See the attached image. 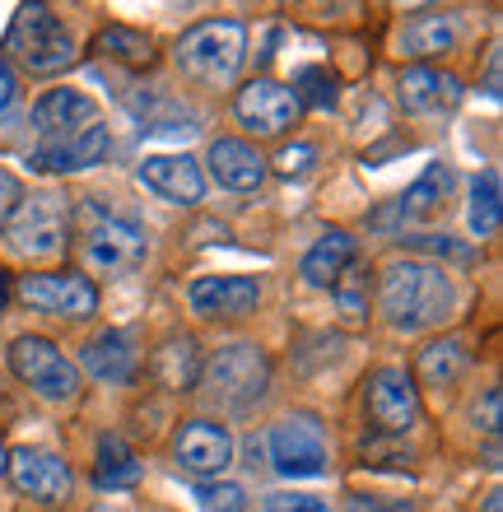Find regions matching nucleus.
Segmentation results:
<instances>
[{
	"label": "nucleus",
	"mask_w": 503,
	"mask_h": 512,
	"mask_svg": "<svg viewBox=\"0 0 503 512\" xmlns=\"http://www.w3.org/2000/svg\"><path fill=\"white\" fill-rule=\"evenodd\" d=\"M378 308L396 331H429L457 308L452 275L434 261H392L378 280Z\"/></svg>",
	"instance_id": "1"
},
{
	"label": "nucleus",
	"mask_w": 503,
	"mask_h": 512,
	"mask_svg": "<svg viewBox=\"0 0 503 512\" xmlns=\"http://www.w3.org/2000/svg\"><path fill=\"white\" fill-rule=\"evenodd\" d=\"M247 56V28L238 19H205V24L187 28L173 47V61L182 75H191L196 84L224 89L233 84V75L243 70Z\"/></svg>",
	"instance_id": "2"
},
{
	"label": "nucleus",
	"mask_w": 503,
	"mask_h": 512,
	"mask_svg": "<svg viewBox=\"0 0 503 512\" xmlns=\"http://www.w3.org/2000/svg\"><path fill=\"white\" fill-rule=\"evenodd\" d=\"M5 52H14L28 75H61L75 61V38L47 5H19L5 33Z\"/></svg>",
	"instance_id": "3"
},
{
	"label": "nucleus",
	"mask_w": 503,
	"mask_h": 512,
	"mask_svg": "<svg viewBox=\"0 0 503 512\" xmlns=\"http://www.w3.org/2000/svg\"><path fill=\"white\" fill-rule=\"evenodd\" d=\"M271 387V364L257 345H229L219 350L201 373V391L219 410H252Z\"/></svg>",
	"instance_id": "4"
},
{
	"label": "nucleus",
	"mask_w": 503,
	"mask_h": 512,
	"mask_svg": "<svg viewBox=\"0 0 503 512\" xmlns=\"http://www.w3.org/2000/svg\"><path fill=\"white\" fill-rule=\"evenodd\" d=\"M84 261L94 270H108V275H122V270H136L150 252L145 243V229L131 224V219L108 215L103 205H84Z\"/></svg>",
	"instance_id": "5"
},
{
	"label": "nucleus",
	"mask_w": 503,
	"mask_h": 512,
	"mask_svg": "<svg viewBox=\"0 0 503 512\" xmlns=\"http://www.w3.org/2000/svg\"><path fill=\"white\" fill-rule=\"evenodd\" d=\"M5 243L19 256H33V261H47L66 247V201L42 191L33 201H19L10 219H5Z\"/></svg>",
	"instance_id": "6"
},
{
	"label": "nucleus",
	"mask_w": 503,
	"mask_h": 512,
	"mask_svg": "<svg viewBox=\"0 0 503 512\" xmlns=\"http://www.w3.org/2000/svg\"><path fill=\"white\" fill-rule=\"evenodd\" d=\"M10 368L14 378H24L28 387L38 391L42 401H70L80 391V373L66 354L56 350L52 340L42 336H19L10 345Z\"/></svg>",
	"instance_id": "7"
},
{
	"label": "nucleus",
	"mask_w": 503,
	"mask_h": 512,
	"mask_svg": "<svg viewBox=\"0 0 503 512\" xmlns=\"http://www.w3.org/2000/svg\"><path fill=\"white\" fill-rule=\"evenodd\" d=\"M271 447V466L285 480H317L327 475V443H322V424L313 415H289L280 419L266 438Z\"/></svg>",
	"instance_id": "8"
},
{
	"label": "nucleus",
	"mask_w": 503,
	"mask_h": 512,
	"mask_svg": "<svg viewBox=\"0 0 503 512\" xmlns=\"http://www.w3.org/2000/svg\"><path fill=\"white\" fill-rule=\"evenodd\" d=\"M19 298L28 308L52 312V317H94L98 289L89 275H70V270H42L19 280Z\"/></svg>",
	"instance_id": "9"
},
{
	"label": "nucleus",
	"mask_w": 503,
	"mask_h": 512,
	"mask_svg": "<svg viewBox=\"0 0 503 512\" xmlns=\"http://www.w3.org/2000/svg\"><path fill=\"white\" fill-rule=\"evenodd\" d=\"M368 419L382 433H406L420 419V387L406 368L387 364L368 378Z\"/></svg>",
	"instance_id": "10"
},
{
	"label": "nucleus",
	"mask_w": 503,
	"mask_h": 512,
	"mask_svg": "<svg viewBox=\"0 0 503 512\" xmlns=\"http://www.w3.org/2000/svg\"><path fill=\"white\" fill-rule=\"evenodd\" d=\"M173 457L177 466L187 475H201V480H210V475H224L233 466V438L224 424H210V419H191V424H182L173 438Z\"/></svg>",
	"instance_id": "11"
},
{
	"label": "nucleus",
	"mask_w": 503,
	"mask_h": 512,
	"mask_svg": "<svg viewBox=\"0 0 503 512\" xmlns=\"http://www.w3.org/2000/svg\"><path fill=\"white\" fill-rule=\"evenodd\" d=\"M233 117L257 135H280L294 117H299V103H294V94H289L285 84L252 80L238 89V98H233Z\"/></svg>",
	"instance_id": "12"
},
{
	"label": "nucleus",
	"mask_w": 503,
	"mask_h": 512,
	"mask_svg": "<svg viewBox=\"0 0 503 512\" xmlns=\"http://www.w3.org/2000/svg\"><path fill=\"white\" fill-rule=\"evenodd\" d=\"M187 303L201 317H247L261 303V284L252 275H201L187 284Z\"/></svg>",
	"instance_id": "13"
},
{
	"label": "nucleus",
	"mask_w": 503,
	"mask_h": 512,
	"mask_svg": "<svg viewBox=\"0 0 503 512\" xmlns=\"http://www.w3.org/2000/svg\"><path fill=\"white\" fill-rule=\"evenodd\" d=\"M10 480L19 494H28V499H38V503H61L70 494V466L56 452H38V447H19L10 457Z\"/></svg>",
	"instance_id": "14"
},
{
	"label": "nucleus",
	"mask_w": 503,
	"mask_h": 512,
	"mask_svg": "<svg viewBox=\"0 0 503 512\" xmlns=\"http://www.w3.org/2000/svg\"><path fill=\"white\" fill-rule=\"evenodd\" d=\"M140 182L168 205H196L205 196V173L191 154H150L140 163Z\"/></svg>",
	"instance_id": "15"
},
{
	"label": "nucleus",
	"mask_w": 503,
	"mask_h": 512,
	"mask_svg": "<svg viewBox=\"0 0 503 512\" xmlns=\"http://www.w3.org/2000/svg\"><path fill=\"white\" fill-rule=\"evenodd\" d=\"M108 149H112L108 126H84V131L66 135V140H47L42 149H33L28 163L42 168V173H84V168L103 163Z\"/></svg>",
	"instance_id": "16"
},
{
	"label": "nucleus",
	"mask_w": 503,
	"mask_h": 512,
	"mask_svg": "<svg viewBox=\"0 0 503 512\" xmlns=\"http://www.w3.org/2000/svg\"><path fill=\"white\" fill-rule=\"evenodd\" d=\"M98 103L80 89H47V94L33 103V131L47 135V140H66V135L94 126Z\"/></svg>",
	"instance_id": "17"
},
{
	"label": "nucleus",
	"mask_w": 503,
	"mask_h": 512,
	"mask_svg": "<svg viewBox=\"0 0 503 512\" xmlns=\"http://www.w3.org/2000/svg\"><path fill=\"white\" fill-rule=\"evenodd\" d=\"M396 98H401V108L410 117H424V112L452 108L462 98V84H457V75H438L434 66H410V70H401Z\"/></svg>",
	"instance_id": "18"
},
{
	"label": "nucleus",
	"mask_w": 503,
	"mask_h": 512,
	"mask_svg": "<svg viewBox=\"0 0 503 512\" xmlns=\"http://www.w3.org/2000/svg\"><path fill=\"white\" fill-rule=\"evenodd\" d=\"M205 163H210V177L229 191H252L266 182V159L243 140H215Z\"/></svg>",
	"instance_id": "19"
},
{
	"label": "nucleus",
	"mask_w": 503,
	"mask_h": 512,
	"mask_svg": "<svg viewBox=\"0 0 503 512\" xmlns=\"http://www.w3.org/2000/svg\"><path fill=\"white\" fill-rule=\"evenodd\" d=\"M84 368H89V378L108 382V387H122V382L136 378V350H131V340L122 331H103L84 345Z\"/></svg>",
	"instance_id": "20"
},
{
	"label": "nucleus",
	"mask_w": 503,
	"mask_h": 512,
	"mask_svg": "<svg viewBox=\"0 0 503 512\" xmlns=\"http://www.w3.org/2000/svg\"><path fill=\"white\" fill-rule=\"evenodd\" d=\"M350 261H354V238L331 229L313 243V252L303 256V280L313 284V289H336L340 275L350 270Z\"/></svg>",
	"instance_id": "21"
},
{
	"label": "nucleus",
	"mask_w": 503,
	"mask_h": 512,
	"mask_svg": "<svg viewBox=\"0 0 503 512\" xmlns=\"http://www.w3.org/2000/svg\"><path fill=\"white\" fill-rule=\"evenodd\" d=\"M457 42V19L443 10H415L401 28V52L406 56H434V52H448Z\"/></svg>",
	"instance_id": "22"
},
{
	"label": "nucleus",
	"mask_w": 503,
	"mask_h": 512,
	"mask_svg": "<svg viewBox=\"0 0 503 512\" xmlns=\"http://www.w3.org/2000/svg\"><path fill=\"white\" fill-rule=\"evenodd\" d=\"M448 187H452V168H448V163H429L420 182H415L406 196H396V201H392L396 205V219H401V224L424 219L429 210H438V201L448 196Z\"/></svg>",
	"instance_id": "23"
},
{
	"label": "nucleus",
	"mask_w": 503,
	"mask_h": 512,
	"mask_svg": "<svg viewBox=\"0 0 503 512\" xmlns=\"http://www.w3.org/2000/svg\"><path fill=\"white\" fill-rule=\"evenodd\" d=\"M145 475V466L136 461V452L117 438V433H108L103 443H98V471H94V485L98 489H131Z\"/></svg>",
	"instance_id": "24"
},
{
	"label": "nucleus",
	"mask_w": 503,
	"mask_h": 512,
	"mask_svg": "<svg viewBox=\"0 0 503 512\" xmlns=\"http://www.w3.org/2000/svg\"><path fill=\"white\" fill-rule=\"evenodd\" d=\"M471 364V350H466V340L448 336V340H434V345H424L420 354V378L429 387H452V382L466 373Z\"/></svg>",
	"instance_id": "25"
},
{
	"label": "nucleus",
	"mask_w": 503,
	"mask_h": 512,
	"mask_svg": "<svg viewBox=\"0 0 503 512\" xmlns=\"http://www.w3.org/2000/svg\"><path fill=\"white\" fill-rule=\"evenodd\" d=\"M471 233L476 238H494L503 224V196H499V173L494 168H485V173H476V182H471Z\"/></svg>",
	"instance_id": "26"
},
{
	"label": "nucleus",
	"mask_w": 503,
	"mask_h": 512,
	"mask_svg": "<svg viewBox=\"0 0 503 512\" xmlns=\"http://www.w3.org/2000/svg\"><path fill=\"white\" fill-rule=\"evenodd\" d=\"M94 52L98 56H112V61H126V66H150V61H154V42H150V33H140V28L108 24L94 38Z\"/></svg>",
	"instance_id": "27"
},
{
	"label": "nucleus",
	"mask_w": 503,
	"mask_h": 512,
	"mask_svg": "<svg viewBox=\"0 0 503 512\" xmlns=\"http://www.w3.org/2000/svg\"><path fill=\"white\" fill-rule=\"evenodd\" d=\"M289 94H294V103H308V108H331L336 103V75L327 66H303Z\"/></svg>",
	"instance_id": "28"
},
{
	"label": "nucleus",
	"mask_w": 503,
	"mask_h": 512,
	"mask_svg": "<svg viewBox=\"0 0 503 512\" xmlns=\"http://www.w3.org/2000/svg\"><path fill=\"white\" fill-rule=\"evenodd\" d=\"M191 499H196L201 512H247L243 485H229V480H201L191 489Z\"/></svg>",
	"instance_id": "29"
},
{
	"label": "nucleus",
	"mask_w": 503,
	"mask_h": 512,
	"mask_svg": "<svg viewBox=\"0 0 503 512\" xmlns=\"http://www.w3.org/2000/svg\"><path fill=\"white\" fill-rule=\"evenodd\" d=\"M196 340L182 336V340H168V350L159 354V364H164V378L173 382V387H191L196 382Z\"/></svg>",
	"instance_id": "30"
},
{
	"label": "nucleus",
	"mask_w": 503,
	"mask_h": 512,
	"mask_svg": "<svg viewBox=\"0 0 503 512\" xmlns=\"http://www.w3.org/2000/svg\"><path fill=\"white\" fill-rule=\"evenodd\" d=\"M266 512H331V508L322 499H313V494H271Z\"/></svg>",
	"instance_id": "31"
},
{
	"label": "nucleus",
	"mask_w": 503,
	"mask_h": 512,
	"mask_svg": "<svg viewBox=\"0 0 503 512\" xmlns=\"http://www.w3.org/2000/svg\"><path fill=\"white\" fill-rule=\"evenodd\" d=\"M313 159H317V145H289V149H280V173L285 177H294V173H308L313 168Z\"/></svg>",
	"instance_id": "32"
},
{
	"label": "nucleus",
	"mask_w": 503,
	"mask_h": 512,
	"mask_svg": "<svg viewBox=\"0 0 503 512\" xmlns=\"http://www.w3.org/2000/svg\"><path fill=\"white\" fill-rule=\"evenodd\" d=\"M19 201H24V187H19V177L10 173V168H0V224L19 210Z\"/></svg>",
	"instance_id": "33"
},
{
	"label": "nucleus",
	"mask_w": 503,
	"mask_h": 512,
	"mask_svg": "<svg viewBox=\"0 0 503 512\" xmlns=\"http://www.w3.org/2000/svg\"><path fill=\"white\" fill-rule=\"evenodd\" d=\"M499 401H503L499 387H490V391H485V405L476 410V424H480L485 433H499Z\"/></svg>",
	"instance_id": "34"
},
{
	"label": "nucleus",
	"mask_w": 503,
	"mask_h": 512,
	"mask_svg": "<svg viewBox=\"0 0 503 512\" xmlns=\"http://www.w3.org/2000/svg\"><path fill=\"white\" fill-rule=\"evenodd\" d=\"M14 98H19V80H14V70H10V61L0 56V112L10 108Z\"/></svg>",
	"instance_id": "35"
},
{
	"label": "nucleus",
	"mask_w": 503,
	"mask_h": 512,
	"mask_svg": "<svg viewBox=\"0 0 503 512\" xmlns=\"http://www.w3.org/2000/svg\"><path fill=\"white\" fill-rule=\"evenodd\" d=\"M350 512H415L410 503H387V499H354Z\"/></svg>",
	"instance_id": "36"
},
{
	"label": "nucleus",
	"mask_w": 503,
	"mask_h": 512,
	"mask_svg": "<svg viewBox=\"0 0 503 512\" xmlns=\"http://www.w3.org/2000/svg\"><path fill=\"white\" fill-rule=\"evenodd\" d=\"M485 94L499 98V47L490 52V75H485Z\"/></svg>",
	"instance_id": "37"
},
{
	"label": "nucleus",
	"mask_w": 503,
	"mask_h": 512,
	"mask_svg": "<svg viewBox=\"0 0 503 512\" xmlns=\"http://www.w3.org/2000/svg\"><path fill=\"white\" fill-rule=\"evenodd\" d=\"M485 512H503V489H490V494H485Z\"/></svg>",
	"instance_id": "38"
},
{
	"label": "nucleus",
	"mask_w": 503,
	"mask_h": 512,
	"mask_svg": "<svg viewBox=\"0 0 503 512\" xmlns=\"http://www.w3.org/2000/svg\"><path fill=\"white\" fill-rule=\"evenodd\" d=\"M10 303V280H5V270H0V308Z\"/></svg>",
	"instance_id": "39"
},
{
	"label": "nucleus",
	"mask_w": 503,
	"mask_h": 512,
	"mask_svg": "<svg viewBox=\"0 0 503 512\" xmlns=\"http://www.w3.org/2000/svg\"><path fill=\"white\" fill-rule=\"evenodd\" d=\"M5 466H10V457H5V447H0V475H5Z\"/></svg>",
	"instance_id": "40"
}]
</instances>
